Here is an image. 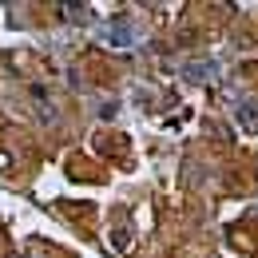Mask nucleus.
I'll use <instances>...</instances> for the list:
<instances>
[{
    "label": "nucleus",
    "instance_id": "2",
    "mask_svg": "<svg viewBox=\"0 0 258 258\" xmlns=\"http://www.w3.org/2000/svg\"><path fill=\"white\" fill-rule=\"evenodd\" d=\"M111 242H115L119 250H131V226L123 223V226H119V234H111Z\"/></svg>",
    "mask_w": 258,
    "mask_h": 258
},
{
    "label": "nucleus",
    "instance_id": "1",
    "mask_svg": "<svg viewBox=\"0 0 258 258\" xmlns=\"http://www.w3.org/2000/svg\"><path fill=\"white\" fill-rule=\"evenodd\" d=\"M207 76H215V64H187L183 68V80H191V84L207 80Z\"/></svg>",
    "mask_w": 258,
    "mask_h": 258
}]
</instances>
